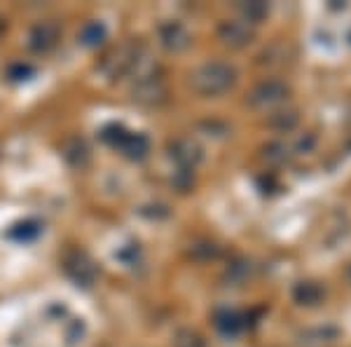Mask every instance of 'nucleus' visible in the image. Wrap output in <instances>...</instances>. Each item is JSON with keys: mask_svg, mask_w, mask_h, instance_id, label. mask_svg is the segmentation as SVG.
Returning <instances> with one entry per match:
<instances>
[{"mask_svg": "<svg viewBox=\"0 0 351 347\" xmlns=\"http://www.w3.org/2000/svg\"><path fill=\"white\" fill-rule=\"evenodd\" d=\"M134 59H136V49H134V45H122L120 49H115L108 59H106V64L104 68H108L112 64L110 71H106L110 78H115V76H122L124 71H127L129 66L134 64Z\"/></svg>", "mask_w": 351, "mask_h": 347, "instance_id": "3", "label": "nucleus"}, {"mask_svg": "<svg viewBox=\"0 0 351 347\" xmlns=\"http://www.w3.org/2000/svg\"><path fill=\"white\" fill-rule=\"evenodd\" d=\"M197 85L206 92H216V89H223L228 85V71H223L220 66L206 68L197 76Z\"/></svg>", "mask_w": 351, "mask_h": 347, "instance_id": "4", "label": "nucleus"}, {"mask_svg": "<svg viewBox=\"0 0 351 347\" xmlns=\"http://www.w3.org/2000/svg\"><path fill=\"white\" fill-rule=\"evenodd\" d=\"M59 36H61V28L56 21H40V24L31 28L28 41H31V47L36 52H47V49H52L56 45Z\"/></svg>", "mask_w": 351, "mask_h": 347, "instance_id": "2", "label": "nucleus"}, {"mask_svg": "<svg viewBox=\"0 0 351 347\" xmlns=\"http://www.w3.org/2000/svg\"><path fill=\"white\" fill-rule=\"evenodd\" d=\"M3 31H5V24H3V19H0V36H3Z\"/></svg>", "mask_w": 351, "mask_h": 347, "instance_id": "7", "label": "nucleus"}, {"mask_svg": "<svg viewBox=\"0 0 351 347\" xmlns=\"http://www.w3.org/2000/svg\"><path fill=\"white\" fill-rule=\"evenodd\" d=\"M104 36H106V31L101 24H87L80 33V41L84 45H96V43H101V38Z\"/></svg>", "mask_w": 351, "mask_h": 347, "instance_id": "6", "label": "nucleus"}, {"mask_svg": "<svg viewBox=\"0 0 351 347\" xmlns=\"http://www.w3.org/2000/svg\"><path fill=\"white\" fill-rule=\"evenodd\" d=\"M10 235L16 237V240H33V237H38L40 235V225L38 223H19V225H14L12 230H10Z\"/></svg>", "mask_w": 351, "mask_h": 347, "instance_id": "5", "label": "nucleus"}, {"mask_svg": "<svg viewBox=\"0 0 351 347\" xmlns=\"http://www.w3.org/2000/svg\"><path fill=\"white\" fill-rule=\"evenodd\" d=\"M64 265H66L68 275H71L75 282L84 284V287H89V284L96 280V267H94V263L84 254H80V251L68 254L66 258H64Z\"/></svg>", "mask_w": 351, "mask_h": 347, "instance_id": "1", "label": "nucleus"}]
</instances>
